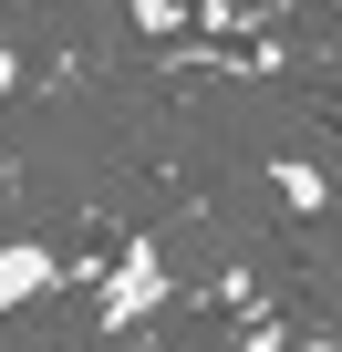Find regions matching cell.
I'll return each instance as SVG.
<instances>
[{
	"mask_svg": "<svg viewBox=\"0 0 342 352\" xmlns=\"http://www.w3.org/2000/svg\"><path fill=\"white\" fill-rule=\"evenodd\" d=\"M42 290H63V249L11 239V249H0V321H11V311H32Z\"/></svg>",
	"mask_w": 342,
	"mask_h": 352,
	"instance_id": "6da1fadb",
	"label": "cell"
},
{
	"mask_svg": "<svg viewBox=\"0 0 342 352\" xmlns=\"http://www.w3.org/2000/svg\"><path fill=\"white\" fill-rule=\"evenodd\" d=\"M156 290H166V259H156V249H125V270H114V290H104V331H125L135 300H156Z\"/></svg>",
	"mask_w": 342,
	"mask_h": 352,
	"instance_id": "7a4b0ae2",
	"label": "cell"
},
{
	"mask_svg": "<svg viewBox=\"0 0 342 352\" xmlns=\"http://www.w3.org/2000/svg\"><path fill=\"white\" fill-rule=\"evenodd\" d=\"M270 176H280V197H290V208H321V166H301V155H280Z\"/></svg>",
	"mask_w": 342,
	"mask_h": 352,
	"instance_id": "3957f363",
	"label": "cell"
},
{
	"mask_svg": "<svg viewBox=\"0 0 342 352\" xmlns=\"http://www.w3.org/2000/svg\"><path fill=\"white\" fill-rule=\"evenodd\" d=\"M11 94H21V63H11V52H0V114H11Z\"/></svg>",
	"mask_w": 342,
	"mask_h": 352,
	"instance_id": "277c9868",
	"label": "cell"
},
{
	"mask_svg": "<svg viewBox=\"0 0 342 352\" xmlns=\"http://www.w3.org/2000/svg\"><path fill=\"white\" fill-rule=\"evenodd\" d=\"M249 352H301V342L290 331H249Z\"/></svg>",
	"mask_w": 342,
	"mask_h": 352,
	"instance_id": "5b68a950",
	"label": "cell"
},
{
	"mask_svg": "<svg viewBox=\"0 0 342 352\" xmlns=\"http://www.w3.org/2000/svg\"><path fill=\"white\" fill-rule=\"evenodd\" d=\"M301 352H342V342H301Z\"/></svg>",
	"mask_w": 342,
	"mask_h": 352,
	"instance_id": "8992f818",
	"label": "cell"
}]
</instances>
